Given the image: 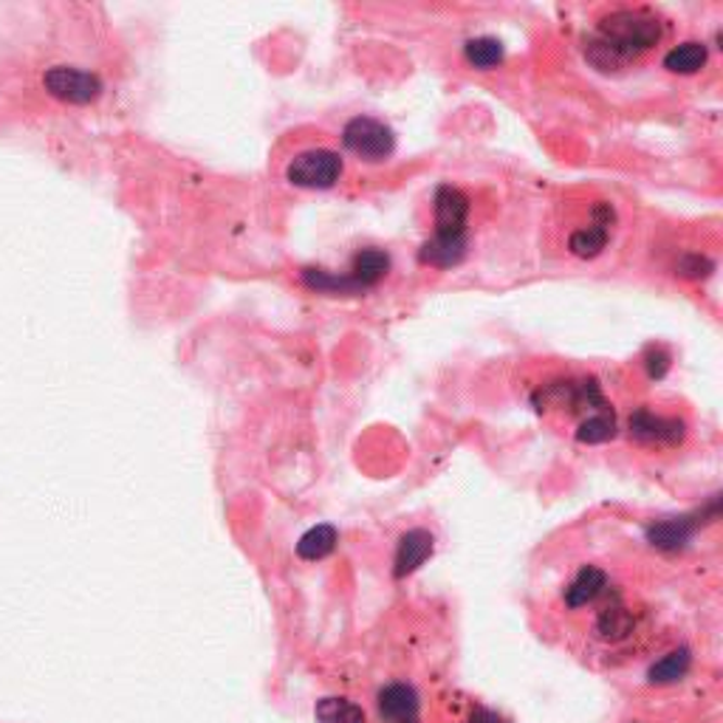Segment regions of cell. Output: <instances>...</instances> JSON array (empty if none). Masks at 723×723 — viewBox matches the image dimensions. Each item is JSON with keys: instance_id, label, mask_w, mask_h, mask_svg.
Instances as JSON below:
<instances>
[{"instance_id": "obj_1", "label": "cell", "mask_w": 723, "mask_h": 723, "mask_svg": "<svg viewBox=\"0 0 723 723\" xmlns=\"http://www.w3.org/2000/svg\"><path fill=\"white\" fill-rule=\"evenodd\" d=\"M664 40V23L650 9H616L588 35L585 60L596 72L614 74L650 54Z\"/></svg>"}, {"instance_id": "obj_2", "label": "cell", "mask_w": 723, "mask_h": 723, "mask_svg": "<svg viewBox=\"0 0 723 723\" xmlns=\"http://www.w3.org/2000/svg\"><path fill=\"white\" fill-rule=\"evenodd\" d=\"M432 209H436V235L418 249V260L424 266H436V269H452L469 251V237H466L469 195L459 186L441 184L436 190Z\"/></svg>"}, {"instance_id": "obj_3", "label": "cell", "mask_w": 723, "mask_h": 723, "mask_svg": "<svg viewBox=\"0 0 723 723\" xmlns=\"http://www.w3.org/2000/svg\"><path fill=\"white\" fill-rule=\"evenodd\" d=\"M343 144L362 162H385V158L393 156L396 137L393 130L387 128L385 122H379V119L357 116V119L345 125Z\"/></svg>"}, {"instance_id": "obj_4", "label": "cell", "mask_w": 723, "mask_h": 723, "mask_svg": "<svg viewBox=\"0 0 723 723\" xmlns=\"http://www.w3.org/2000/svg\"><path fill=\"white\" fill-rule=\"evenodd\" d=\"M286 179L302 190H328L343 179V158L334 151H306L288 162Z\"/></svg>"}, {"instance_id": "obj_5", "label": "cell", "mask_w": 723, "mask_h": 723, "mask_svg": "<svg viewBox=\"0 0 723 723\" xmlns=\"http://www.w3.org/2000/svg\"><path fill=\"white\" fill-rule=\"evenodd\" d=\"M46 91L60 102H72V105H88L102 93V79L82 68L72 65H54L43 77Z\"/></svg>"}, {"instance_id": "obj_6", "label": "cell", "mask_w": 723, "mask_h": 723, "mask_svg": "<svg viewBox=\"0 0 723 723\" xmlns=\"http://www.w3.org/2000/svg\"><path fill=\"white\" fill-rule=\"evenodd\" d=\"M614 221H616V212L608 201H599V204H594V212H591V227H580V230H573L571 237H568V249H571V255H577V258H585V260L602 255V249H605L610 241Z\"/></svg>"}, {"instance_id": "obj_7", "label": "cell", "mask_w": 723, "mask_h": 723, "mask_svg": "<svg viewBox=\"0 0 723 723\" xmlns=\"http://www.w3.org/2000/svg\"><path fill=\"white\" fill-rule=\"evenodd\" d=\"M631 436L642 444L675 447L687 436V424L675 416H656V413L642 408L631 416Z\"/></svg>"}, {"instance_id": "obj_8", "label": "cell", "mask_w": 723, "mask_h": 723, "mask_svg": "<svg viewBox=\"0 0 723 723\" xmlns=\"http://www.w3.org/2000/svg\"><path fill=\"white\" fill-rule=\"evenodd\" d=\"M376 709H379L382 723H422V718H418L422 703H418L416 689L408 687V684H390V687L382 689Z\"/></svg>"}, {"instance_id": "obj_9", "label": "cell", "mask_w": 723, "mask_h": 723, "mask_svg": "<svg viewBox=\"0 0 723 723\" xmlns=\"http://www.w3.org/2000/svg\"><path fill=\"white\" fill-rule=\"evenodd\" d=\"M698 512L695 515H681V517H664L659 524L647 526V543L653 548H661V552H679L684 545L693 540V534L698 531Z\"/></svg>"}, {"instance_id": "obj_10", "label": "cell", "mask_w": 723, "mask_h": 723, "mask_svg": "<svg viewBox=\"0 0 723 723\" xmlns=\"http://www.w3.org/2000/svg\"><path fill=\"white\" fill-rule=\"evenodd\" d=\"M432 543H436V540H432V534L427 529H410L408 534H401L393 559L396 580H404L408 573L418 571L432 554Z\"/></svg>"}, {"instance_id": "obj_11", "label": "cell", "mask_w": 723, "mask_h": 723, "mask_svg": "<svg viewBox=\"0 0 723 723\" xmlns=\"http://www.w3.org/2000/svg\"><path fill=\"white\" fill-rule=\"evenodd\" d=\"M605 588H608V573L596 566H582L580 571H577V577L568 582L566 594H563L566 608L571 610L585 608V605H591V602H596L602 594H605Z\"/></svg>"}, {"instance_id": "obj_12", "label": "cell", "mask_w": 723, "mask_h": 723, "mask_svg": "<svg viewBox=\"0 0 723 723\" xmlns=\"http://www.w3.org/2000/svg\"><path fill=\"white\" fill-rule=\"evenodd\" d=\"M390 272V258H387V251L376 249V246H367V249L357 251V258L351 263V280L359 286V292H367L376 283L385 280V274Z\"/></svg>"}, {"instance_id": "obj_13", "label": "cell", "mask_w": 723, "mask_h": 723, "mask_svg": "<svg viewBox=\"0 0 723 723\" xmlns=\"http://www.w3.org/2000/svg\"><path fill=\"white\" fill-rule=\"evenodd\" d=\"M594 628L596 636L605 638V642H622V638H628L633 633V616L622 602H614V605L599 610Z\"/></svg>"}, {"instance_id": "obj_14", "label": "cell", "mask_w": 723, "mask_h": 723, "mask_svg": "<svg viewBox=\"0 0 723 723\" xmlns=\"http://www.w3.org/2000/svg\"><path fill=\"white\" fill-rule=\"evenodd\" d=\"M337 529L328 524L314 526V529H308L306 534L297 543V557L306 559V563H317V559H325L334 548H337Z\"/></svg>"}, {"instance_id": "obj_15", "label": "cell", "mask_w": 723, "mask_h": 723, "mask_svg": "<svg viewBox=\"0 0 723 723\" xmlns=\"http://www.w3.org/2000/svg\"><path fill=\"white\" fill-rule=\"evenodd\" d=\"M707 57H709L707 46L698 43V40H689V43H681L675 46V49L667 51L664 68L670 74H695L707 65Z\"/></svg>"}, {"instance_id": "obj_16", "label": "cell", "mask_w": 723, "mask_h": 723, "mask_svg": "<svg viewBox=\"0 0 723 723\" xmlns=\"http://www.w3.org/2000/svg\"><path fill=\"white\" fill-rule=\"evenodd\" d=\"M689 664H693V656H689L687 647H681V650L667 653L664 659L656 661V664L647 670V679H650L653 684H675V681H681L689 673Z\"/></svg>"}, {"instance_id": "obj_17", "label": "cell", "mask_w": 723, "mask_h": 723, "mask_svg": "<svg viewBox=\"0 0 723 723\" xmlns=\"http://www.w3.org/2000/svg\"><path fill=\"white\" fill-rule=\"evenodd\" d=\"M616 436V418L610 410H599V413H591L580 422L577 427V441L580 444H605Z\"/></svg>"}, {"instance_id": "obj_18", "label": "cell", "mask_w": 723, "mask_h": 723, "mask_svg": "<svg viewBox=\"0 0 723 723\" xmlns=\"http://www.w3.org/2000/svg\"><path fill=\"white\" fill-rule=\"evenodd\" d=\"M317 721L320 723H365V712L348 698H323L317 703Z\"/></svg>"}, {"instance_id": "obj_19", "label": "cell", "mask_w": 723, "mask_h": 723, "mask_svg": "<svg viewBox=\"0 0 723 723\" xmlns=\"http://www.w3.org/2000/svg\"><path fill=\"white\" fill-rule=\"evenodd\" d=\"M464 54L466 60H469V65H475V68H494V65L503 63V43L498 40V37H475V40H469V43L464 46Z\"/></svg>"}, {"instance_id": "obj_20", "label": "cell", "mask_w": 723, "mask_h": 723, "mask_svg": "<svg viewBox=\"0 0 723 723\" xmlns=\"http://www.w3.org/2000/svg\"><path fill=\"white\" fill-rule=\"evenodd\" d=\"M715 269V263L709 258H703V255H687V258L679 260V274L681 277H689V280H701L707 277L709 272Z\"/></svg>"}, {"instance_id": "obj_21", "label": "cell", "mask_w": 723, "mask_h": 723, "mask_svg": "<svg viewBox=\"0 0 723 723\" xmlns=\"http://www.w3.org/2000/svg\"><path fill=\"white\" fill-rule=\"evenodd\" d=\"M645 365L653 379H661L667 373V367H670V357H667V351H661V348H650L645 357Z\"/></svg>"}, {"instance_id": "obj_22", "label": "cell", "mask_w": 723, "mask_h": 723, "mask_svg": "<svg viewBox=\"0 0 723 723\" xmlns=\"http://www.w3.org/2000/svg\"><path fill=\"white\" fill-rule=\"evenodd\" d=\"M466 723H506V721H503L498 712H492V709H475L473 715L466 718Z\"/></svg>"}]
</instances>
